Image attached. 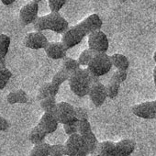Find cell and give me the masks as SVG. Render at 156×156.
<instances>
[{"mask_svg":"<svg viewBox=\"0 0 156 156\" xmlns=\"http://www.w3.org/2000/svg\"><path fill=\"white\" fill-rule=\"evenodd\" d=\"M97 82H99V77L94 76L87 68H80L73 73L68 80L70 90L78 98L87 96L91 86Z\"/></svg>","mask_w":156,"mask_h":156,"instance_id":"1","label":"cell"},{"mask_svg":"<svg viewBox=\"0 0 156 156\" xmlns=\"http://www.w3.org/2000/svg\"><path fill=\"white\" fill-rule=\"evenodd\" d=\"M33 27L36 31L51 30L58 34L64 33L70 28L68 21L59 12H51L47 15L38 17L33 23Z\"/></svg>","mask_w":156,"mask_h":156,"instance_id":"2","label":"cell"},{"mask_svg":"<svg viewBox=\"0 0 156 156\" xmlns=\"http://www.w3.org/2000/svg\"><path fill=\"white\" fill-rule=\"evenodd\" d=\"M110 56L107 53H95L90 63L87 67L88 71L97 77L107 74L112 68Z\"/></svg>","mask_w":156,"mask_h":156,"instance_id":"3","label":"cell"},{"mask_svg":"<svg viewBox=\"0 0 156 156\" xmlns=\"http://www.w3.org/2000/svg\"><path fill=\"white\" fill-rule=\"evenodd\" d=\"M64 146L67 156H87L89 154L83 136L78 133L69 136Z\"/></svg>","mask_w":156,"mask_h":156,"instance_id":"4","label":"cell"},{"mask_svg":"<svg viewBox=\"0 0 156 156\" xmlns=\"http://www.w3.org/2000/svg\"><path fill=\"white\" fill-rule=\"evenodd\" d=\"M52 114L56 118L57 121L62 125L76 123L77 119L75 117L74 107L67 102L57 103Z\"/></svg>","mask_w":156,"mask_h":156,"instance_id":"5","label":"cell"},{"mask_svg":"<svg viewBox=\"0 0 156 156\" xmlns=\"http://www.w3.org/2000/svg\"><path fill=\"white\" fill-rule=\"evenodd\" d=\"M85 37V33L83 32L79 25L77 24L73 27H70L64 33L62 34L61 42L67 50H69L81 43Z\"/></svg>","mask_w":156,"mask_h":156,"instance_id":"6","label":"cell"},{"mask_svg":"<svg viewBox=\"0 0 156 156\" xmlns=\"http://www.w3.org/2000/svg\"><path fill=\"white\" fill-rule=\"evenodd\" d=\"M88 49L95 53H107L109 48L108 36L100 30L88 35Z\"/></svg>","mask_w":156,"mask_h":156,"instance_id":"7","label":"cell"},{"mask_svg":"<svg viewBox=\"0 0 156 156\" xmlns=\"http://www.w3.org/2000/svg\"><path fill=\"white\" fill-rule=\"evenodd\" d=\"M24 46L31 50H41L47 46L49 43L46 36L41 31H33L28 33L23 40Z\"/></svg>","mask_w":156,"mask_h":156,"instance_id":"8","label":"cell"},{"mask_svg":"<svg viewBox=\"0 0 156 156\" xmlns=\"http://www.w3.org/2000/svg\"><path fill=\"white\" fill-rule=\"evenodd\" d=\"M39 3L35 0L26 4L20 10V20L23 25L33 24L38 18Z\"/></svg>","mask_w":156,"mask_h":156,"instance_id":"9","label":"cell"},{"mask_svg":"<svg viewBox=\"0 0 156 156\" xmlns=\"http://www.w3.org/2000/svg\"><path fill=\"white\" fill-rule=\"evenodd\" d=\"M133 114L143 119H156V106L153 101H146L132 107Z\"/></svg>","mask_w":156,"mask_h":156,"instance_id":"10","label":"cell"},{"mask_svg":"<svg viewBox=\"0 0 156 156\" xmlns=\"http://www.w3.org/2000/svg\"><path fill=\"white\" fill-rule=\"evenodd\" d=\"M88 96L92 104L97 108H100L108 98L106 86L100 83V81L93 84L89 90Z\"/></svg>","mask_w":156,"mask_h":156,"instance_id":"11","label":"cell"},{"mask_svg":"<svg viewBox=\"0 0 156 156\" xmlns=\"http://www.w3.org/2000/svg\"><path fill=\"white\" fill-rule=\"evenodd\" d=\"M78 25H79L85 35L88 36L95 31L100 30L103 25V21L98 14H91L85 20H83L80 23H78Z\"/></svg>","mask_w":156,"mask_h":156,"instance_id":"12","label":"cell"},{"mask_svg":"<svg viewBox=\"0 0 156 156\" xmlns=\"http://www.w3.org/2000/svg\"><path fill=\"white\" fill-rule=\"evenodd\" d=\"M67 49L63 46V44L56 41L49 42L47 46L44 48V51L46 55L52 60H62L67 56Z\"/></svg>","mask_w":156,"mask_h":156,"instance_id":"13","label":"cell"},{"mask_svg":"<svg viewBox=\"0 0 156 156\" xmlns=\"http://www.w3.org/2000/svg\"><path fill=\"white\" fill-rule=\"evenodd\" d=\"M38 125L47 133L51 134L56 131L58 129L59 122L57 121L54 115L51 112H44V114L41 116Z\"/></svg>","mask_w":156,"mask_h":156,"instance_id":"14","label":"cell"},{"mask_svg":"<svg viewBox=\"0 0 156 156\" xmlns=\"http://www.w3.org/2000/svg\"><path fill=\"white\" fill-rule=\"evenodd\" d=\"M136 149V142L131 139H124L116 142L117 156H129Z\"/></svg>","mask_w":156,"mask_h":156,"instance_id":"15","label":"cell"},{"mask_svg":"<svg viewBox=\"0 0 156 156\" xmlns=\"http://www.w3.org/2000/svg\"><path fill=\"white\" fill-rule=\"evenodd\" d=\"M59 89H60V87L54 85L51 82L44 83L43 85L41 86V87L38 90L37 98H38V100L41 101L44 98H51V97L56 98V96L59 93Z\"/></svg>","mask_w":156,"mask_h":156,"instance_id":"16","label":"cell"},{"mask_svg":"<svg viewBox=\"0 0 156 156\" xmlns=\"http://www.w3.org/2000/svg\"><path fill=\"white\" fill-rule=\"evenodd\" d=\"M7 101L10 105L25 104L29 101V97L23 89H18L9 93L7 96Z\"/></svg>","mask_w":156,"mask_h":156,"instance_id":"17","label":"cell"},{"mask_svg":"<svg viewBox=\"0 0 156 156\" xmlns=\"http://www.w3.org/2000/svg\"><path fill=\"white\" fill-rule=\"evenodd\" d=\"M11 43V39L5 33L0 32V62L2 65L6 66V56L8 55L9 47Z\"/></svg>","mask_w":156,"mask_h":156,"instance_id":"18","label":"cell"},{"mask_svg":"<svg viewBox=\"0 0 156 156\" xmlns=\"http://www.w3.org/2000/svg\"><path fill=\"white\" fill-rule=\"evenodd\" d=\"M111 62L112 65L117 69V70H121V71H128L129 68V59L121 54V53H114L110 55Z\"/></svg>","mask_w":156,"mask_h":156,"instance_id":"19","label":"cell"},{"mask_svg":"<svg viewBox=\"0 0 156 156\" xmlns=\"http://www.w3.org/2000/svg\"><path fill=\"white\" fill-rule=\"evenodd\" d=\"M98 154L101 156H117L116 142L111 140H105L99 142Z\"/></svg>","mask_w":156,"mask_h":156,"instance_id":"20","label":"cell"},{"mask_svg":"<svg viewBox=\"0 0 156 156\" xmlns=\"http://www.w3.org/2000/svg\"><path fill=\"white\" fill-rule=\"evenodd\" d=\"M47 135L48 134L39 125H37L30 129L29 133V140L32 144L35 145L43 142Z\"/></svg>","mask_w":156,"mask_h":156,"instance_id":"21","label":"cell"},{"mask_svg":"<svg viewBox=\"0 0 156 156\" xmlns=\"http://www.w3.org/2000/svg\"><path fill=\"white\" fill-rule=\"evenodd\" d=\"M83 138H84V140H85V141L87 143V146L88 148L89 154H91V155L98 154V149L99 142L98 140V138H97L96 134L93 131H91L88 134L84 135Z\"/></svg>","mask_w":156,"mask_h":156,"instance_id":"22","label":"cell"},{"mask_svg":"<svg viewBox=\"0 0 156 156\" xmlns=\"http://www.w3.org/2000/svg\"><path fill=\"white\" fill-rule=\"evenodd\" d=\"M81 68V65L78 62V60L73 59L71 57H65L64 59H62V67L61 69H63L64 71L68 72L69 73H73L74 72H76L77 70H79Z\"/></svg>","mask_w":156,"mask_h":156,"instance_id":"23","label":"cell"},{"mask_svg":"<svg viewBox=\"0 0 156 156\" xmlns=\"http://www.w3.org/2000/svg\"><path fill=\"white\" fill-rule=\"evenodd\" d=\"M51 145L46 142L35 144L30 152V156H50Z\"/></svg>","mask_w":156,"mask_h":156,"instance_id":"24","label":"cell"},{"mask_svg":"<svg viewBox=\"0 0 156 156\" xmlns=\"http://www.w3.org/2000/svg\"><path fill=\"white\" fill-rule=\"evenodd\" d=\"M11 77L12 73L9 68H7L6 66L0 67V91L6 87Z\"/></svg>","mask_w":156,"mask_h":156,"instance_id":"25","label":"cell"},{"mask_svg":"<svg viewBox=\"0 0 156 156\" xmlns=\"http://www.w3.org/2000/svg\"><path fill=\"white\" fill-rule=\"evenodd\" d=\"M70 75L71 73H69L68 72L64 71L63 69H60L52 77V79H51V83H53L54 85L56 86H61L62 85L65 81H68L69 80V78H70Z\"/></svg>","mask_w":156,"mask_h":156,"instance_id":"26","label":"cell"},{"mask_svg":"<svg viewBox=\"0 0 156 156\" xmlns=\"http://www.w3.org/2000/svg\"><path fill=\"white\" fill-rule=\"evenodd\" d=\"M119 89H120V85L109 80V82L108 83V85L106 86V91H107V96L108 98L110 99H114L119 96Z\"/></svg>","mask_w":156,"mask_h":156,"instance_id":"27","label":"cell"},{"mask_svg":"<svg viewBox=\"0 0 156 156\" xmlns=\"http://www.w3.org/2000/svg\"><path fill=\"white\" fill-rule=\"evenodd\" d=\"M56 105H57L56 98L54 97L44 98L41 100V103H40V106L44 112H51V113L53 112L54 108H56Z\"/></svg>","mask_w":156,"mask_h":156,"instance_id":"28","label":"cell"},{"mask_svg":"<svg viewBox=\"0 0 156 156\" xmlns=\"http://www.w3.org/2000/svg\"><path fill=\"white\" fill-rule=\"evenodd\" d=\"M94 55H95V52L93 51H91L90 49H87L81 52V54L79 55V58H78V62H79L81 66L87 67L91 60L93 59Z\"/></svg>","mask_w":156,"mask_h":156,"instance_id":"29","label":"cell"},{"mask_svg":"<svg viewBox=\"0 0 156 156\" xmlns=\"http://www.w3.org/2000/svg\"><path fill=\"white\" fill-rule=\"evenodd\" d=\"M76 127H77V133L82 136L88 134L89 132L92 131L91 124L88 121V119H82V120H77L76 122Z\"/></svg>","mask_w":156,"mask_h":156,"instance_id":"30","label":"cell"},{"mask_svg":"<svg viewBox=\"0 0 156 156\" xmlns=\"http://www.w3.org/2000/svg\"><path fill=\"white\" fill-rule=\"evenodd\" d=\"M66 155V150L64 144L57 143L52 144L50 147V156H64Z\"/></svg>","mask_w":156,"mask_h":156,"instance_id":"31","label":"cell"},{"mask_svg":"<svg viewBox=\"0 0 156 156\" xmlns=\"http://www.w3.org/2000/svg\"><path fill=\"white\" fill-rule=\"evenodd\" d=\"M128 78V73L127 71H121V70H117L115 71V73H113V75L111 76L110 80L121 85L123 84Z\"/></svg>","mask_w":156,"mask_h":156,"instance_id":"32","label":"cell"},{"mask_svg":"<svg viewBox=\"0 0 156 156\" xmlns=\"http://www.w3.org/2000/svg\"><path fill=\"white\" fill-rule=\"evenodd\" d=\"M66 4L65 0H48V5L51 12H59Z\"/></svg>","mask_w":156,"mask_h":156,"instance_id":"33","label":"cell"},{"mask_svg":"<svg viewBox=\"0 0 156 156\" xmlns=\"http://www.w3.org/2000/svg\"><path fill=\"white\" fill-rule=\"evenodd\" d=\"M75 111V117L77 120H82V119H88V111L82 107H74Z\"/></svg>","mask_w":156,"mask_h":156,"instance_id":"34","label":"cell"},{"mask_svg":"<svg viewBox=\"0 0 156 156\" xmlns=\"http://www.w3.org/2000/svg\"><path fill=\"white\" fill-rule=\"evenodd\" d=\"M63 129L65 131V133L68 136L73 135L77 133V127H76V123H72V124H65L63 125Z\"/></svg>","mask_w":156,"mask_h":156,"instance_id":"35","label":"cell"},{"mask_svg":"<svg viewBox=\"0 0 156 156\" xmlns=\"http://www.w3.org/2000/svg\"><path fill=\"white\" fill-rule=\"evenodd\" d=\"M9 129V122L7 119L0 116V131H7Z\"/></svg>","mask_w":156,"mask_h":156,"instance_id":"36","label":"cell"},{"mask_svg":"<svg viewBox=\"0 0 156 156\" xmlns=\"http://www.w3.org/2000/svg\"><path fill=\"white\" fill-rule=\"evenodd\" d=\"M0 1H1L2 4L5 5V6H10L16 1V0H0Z\"/></svg>","mask_w":156,"mask_h":156,"instance_id":"37","label":"cell"},{"mask_svg":"<svg viewBox=\"0 0 156 156\" xmlns=\"http://www.w3.org/2000/svg\"><path fill=\"white\" fill-rule=\"evenodd\" d=\"M152 75H153V82H154V86H155V88H156V66H155V68L153 69V73H152Z\"/></svg>","mask_w":156,"mask_h":156,"instance_id":"38","label":"cell"},{"mask_svg":"<svg viewBox=\"0 0 156 156\" xmlns=\"http://www.w3.org/2000/svg\"><path fill=\"white\" fill-rule=\"evenodd\" d=\"M153 60H154V62L156 63V51H155V52L153 54Z\"/></svg>","mask_w":156,"mask_h":156,"instance_id":"39","label":"cell"},{"mask_svg":"<svg viewBox=\"0 0 156 156\" xmlns=\"http://www.w3.org/2000/svg\"><path fill=\"white\" fill-rule=\"evenodd\" d=\"M35 1H37V2L39 3V2H41V1H43V0H35Z\"/></svg>","mask_w":156,"mask_h":156,"instance_id":"40","label":"cell"},{"mask_svg":"<svg viewBox=\"0 0 156 156\" xmlns=\"http://www.w3.org/2000/svg\"><path fill=\"white\" fill-rule=\"evenodd\" d=\"M119 1H121V2H125V1H128V0H119Z\"/></svg>","mask_w":156,"mask_h":156,"instance_id":"41","label":"cell"},{"mask_svg":"<svg viewBox=\"0 0 156 156\" xmlns=\"http://www.w3.org/2000/svg\"><path fill=\"white\" fill-rule=\"evenodd\" d=\"M92 156H101V155H99V154H95V155H92Z\"/></svg>","mask_w":156,"mask_h":156,"instance_id":"42","label":"cell"},{"mask_svg":"<svg viewBox=\"0 0 156 156\" xmlns=\"http://www.w3.org/2000/svg\"><path fill=\"white\" fill-rule=\"evenodd\" d=\"M3 66H4V65H2V64H1V62H0V67H3Z\"/></svg>","mask_w":156,"mask_h":156,"instance_id":"43","label":"cell"},{"mask_svg":"<svg viewBox=\"0 0 156 156\" xmlns=\"http://www.w3.org/2000/svg\"><path fill=\"white\" fill-rule=\"evenodd\" d=\"M153 102H154V104H155V106H156V100H154Z\"/></svg>","mask_w":156,"mask_h":156,"instance_id":"44","label":"cell"},{"mask_svg":"<svg viewBox=\"0 0 156 156\" xmlns=\"http://www.w3.org/2000/svg\"><path fill=\"white\" fill-rule=\"evenodd\" d=\"M65 1H66V2H67V1H70V0H65Z\"/></svg>","mask_w":156,"mask_h":156,"instance_id":"45","label":"cell"}]
</instances>
